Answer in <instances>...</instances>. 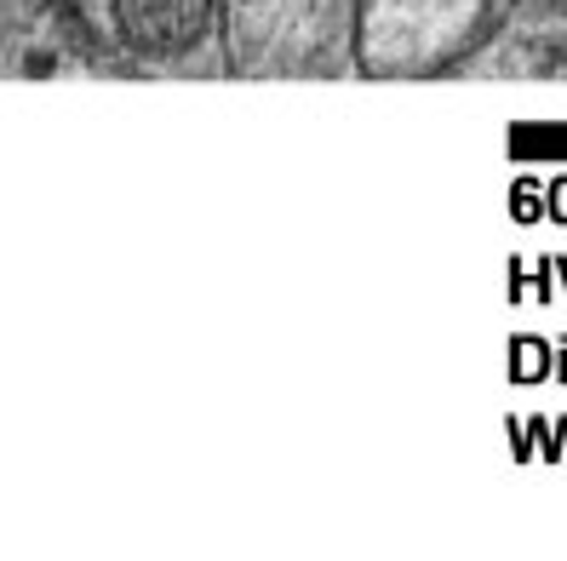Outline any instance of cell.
<instances>
[{
  "label": "cell",
  "mask_w": 567,
  "mask_h": 561,
  "mask_svg": "<svg viewBox=\"0 0 567 561\" xmlns=\"http://www.w3.org/2000/svg\"><path fill=\"white\" fill-rule=\"evenodd\" d=\"M498 7L505 0H355V63L379 81L442 75L493 35Z\"/></svg>",
  "instance_id": "obj_1"
},
{
  "label": "cell",
  "mask_w": 567,
  "mask_h": 561,
  "mask_svg": "<svg viewBox=\"0 0 567 561\" xmlns=\"http://www.w3.org/2000/svg\"><path fill=\"white\" fill-rule=\"evenodd\" d=\"M218 0H115L121 35L138 52H184L207 35Z\"/></svg>",
  "instance_id": "obj_2"
},
{
  "label": "cell",
  "mask_w": 567,
  "mask_h": 561,
  "mask_svg": "<svg viewBox=\"0 0 567 561\" xmlns=\"http://www.w3.org/2000/svg\"><path fill=\"white\" fill-rule=\"evenodd\" d=\"M52 70H58L52 52H23V75H29V81H47Z\"/></svg>",
  "instance_id": "obj_3"
}]
</instances>
